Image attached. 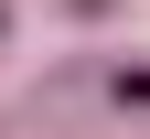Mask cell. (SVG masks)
I'll list each match as a JSON object with an SVG mask.
<instances>
[{"label":"cell","mask_w":150,"mask_h":139,"mask_svg":"<svg viewBox=\"0 0 150 139\" xmlns=\"http://www.w3.org/2000/svg\"><path fill=\"white\" fill-rule=\"evenodd\" d=\"M75 11H107V0H75Z\"/></svg>","instance_id":"6da1fadb"}]
</instances>
